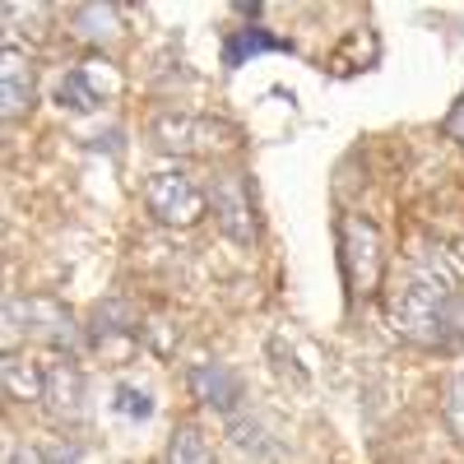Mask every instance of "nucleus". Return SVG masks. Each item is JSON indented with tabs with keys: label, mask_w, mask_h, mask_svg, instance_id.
<instances>
[{
	"label": "nucleus",
	"mask_w": 464,
	"mask_h": 464,
	"mask_svg": "<svg viewBox=\"0 0 464 464\" xmlns=\"http://www.w3.org/2000/svg\"><path fill=\"white\" fill-rule=\"evenodd\" d=\"M450 302H455V288H450V275L432 265H413L409 275L391 288V325L395 334H404L409 343H422V348H446V316H450Z\"/></svg>",
	"instance_id": "nucleus-1"
},
{
	"label": "nucleus",
	"mask_w": 464,
	"mask_h": 464,
	"mask_svg": "<svg viewBox=\"0 0 464 464\" xmlns=\"http://www.w3.org/2000/svg\"><path fill=\"white\" fill-rule=\"evenodd\" d=\"M149 140L163 153H177V159H214V153H227L242 144V130L218 121V116H196V111H163L153 116Z\"/></svg>",
	"instance_id": "nucleus-2"
},
{
	"label": "nucleus",
	"mask_w": 464,
	"mask_h": 464,
	"mask_svg": "<svg viewBox=\"0 0 464 464\" xmlns=\"http://www.w3.org/2000/svg\"><path fill=\"white\" fill-rule=\"evenodd\" d=\"M80 321H74V312L65 302L56 297H43V293H33V297H10L5 302V343L14 348L19 339H33V343H47V348H70L80 343Z\"/></svg>",
	"instance_id": "nucleus-3"
},
{
	"label": "nucleus",
	"mask_w": 464,
	"mask_h": 464,
	"mask_svg": "<svg viewBox=\"0 0 464 464\" xmlns=\"http://www.w3.org/2000/svg\"><path fill=\"white\" fill-rule=\"evenodd\" d=\"M381 232L376 223H367L362 214H343L339 218V265H343V284L348 293H376L381 284Z\"/></svg>",
	"instance_id": "nucleus-4"
},
{
	"label": "nucleus",
	"mask_w": 464,
	"mask_h": 464,
	"mask_svg": "<svg viewBox=\"0 0 464 464\" xmlns=\"http://www.w3.org/2000/svg\"><path fill=\"white\" fill-rule=\"evenodd\" d=\"M144 205H149V214L159 218L163 227H196L205 218V209H209V196L186 172L163 168V172H149Z\"/></svg>",
	"instance_id": "nucleus-5"
},
{
	"label": "nucleus",
	"mask_w": 464,
	"mask_h": 464,
	"mask_svg": "<svg viewBox=\"0 0 464 464\" xmlns=\"http://www.w3.org/2000/svg\"><path fill=\"white\" fill-rule=\"evenodd\" d=\"M209 209H214V223L223 227L227 242H237V246L256 242L260 223H256V190H251L246 172H218L209 186Z\"/></svg>",
	"instance_id": "nucleus-6"
},
{
	"label": "nucleus",
	"mask_w": 464,
	"mask_h": 464,
	"mask_svg": "<svg viewBox=\"0 0 464 464\" xmlns=\"http://www.w3.org/2000/svg\"><path fill=\"white\" fill-rule=\"evenodd\" d=\"M43 409H47V418L56 422V428H80V422H84V413H89V381H84V372L74 367L70 358L47 367Z\"/></svg>",
	"instance_id": "nucleus-7"
},
{
	"label": "nucleus",
	"mask_w": 464,
	"mask_h": 464,
	"mask_svg": "<svg viewBox=\"0 0 464 464\" xmlns=\"http://www.w3.org/2000/svg\"><path fill=\"white\" fill-rule=\"evenodd\" d=\"M190 395H196L200 404H209L214 413H227V418H237L242 413V376L232 372L227 362H200V367H190Z\"/></svg>",
	"instance_id": "nucleus-8"
},
{
	"label": "nucleus",
	"mask_w": 464,
	"mask_h": 464,
	"mask_svg": "<svg viewBox=\"0 0 464 464\" xmlns=\"http://www.w3.org/2000/svg\"><path fill=\"white\" fill-rule=\"evenodd\" d=\"M33 102H37L33 61H28V52L5 47V56H0V111H5V121H19V116L33 111Z\"/></svg>",
	"instance_id": "nucleus-9"
},
{
	"label": "nucleus",
	"mask_w": 464,
	"mask_h": 464,
	"mask_svg": "<svg viewBox=\"0 0 464 464\" xmlns=\"http://www.w3.org/2000/svg\"><path fill=\"white\" fill-rule=\"evenodd\" d=\"M0 381H5V395L14 404H43V395H47V367L33 362L28 353H19V348H5Z\"/></svg>",
	"instance_id": "nucleus-10"
},
{
	"label": "nucleus",
	"mask_w": 464,
	"mask_h": 464,
	"mask_svg": "<svg viewBox=\"0 0 464 464\" xmlns=\"http://www.w3.org/2000/svg\"><path fill=\"white\" fill-rule=\"evenodd\" d=\"M70 28H74V37H84L93 47H111L121 37V10L116 5H80L70 14Z\"/></svg>",
	"instance_id": "nucleus-11"
},
{
	"label": "nucleus",
	"mask_w": 464,
	"mask_h": 464,
	"mask_svg": "<svg viewBox=\"0 0 464 464\" xmlns=\"http://www.w3.org/2000/svg\"><path fill=\"white\" fill-rule=\"evenodd\" d=\"M5 33H10V47H19V43H47V37H52V10L10 0V5H5Z\"/></svg>",
	"instance_id": "nucleus-12"
},
{
	"label": "nucleus",
	"mask_w": 464,
	"mask_h": 464,
	"mask_svg": "<svg viewBox=\"0 0 464 464\" xmlns=\"http://www.w3.org/2000/svg\"><path fill=\"white\" fill-rule=\"evenodd\" d=\"M260 52H288V43L284 37H269L260 24L256 28H232L227 43H223V65L237 70V65H246V56H260Z\"/></svg>",
	"instance_id": "nucleus-13"
},
{
	"label": "nucleus",
	"mask_w": 464,
	"mask_h": 464,
	"mask_svg": "<svg viewBox=\"0 0 464 464\" xmlns=\"http://www.w3.org/2000/svg\"><path fill=\"white\" fill-rule=\"evenodd\" d=\"M159 464H218V459H214L209 437L196 428V422H181V428L168 437V446H163V459H159Z\"/></svg>",
	"instance_id": "nucleus-14"
},
{
	"label": "nucleus",
	"mask_w": 464,
	"mask_h": 464,
	"mask_svg": "<svg viewBox=\"0 0 464 464\" xmlns=\"http://www.w3.org/2000/svg\"><path fill=\"white\" fill-rule=\"evenodd\" d=\"M56 102L61 107H70V111H93L98 102H102V93H98V84L89 80V74L74 65V70H65L61 74V84H56Z\"/></svg>",
	"instance_id": "nucleus-15"
},
{
	"label": "nucleus",
	"mask_w": 464,
	"mask_h": 464,
	"mask_svg": "<svg viewBox=\"0 0 464 464\" xmlns=\"http://www.w3.org/2000/svg\"><path fill=\"white\" fill-rule=\"evenodd\" d=\"M111 334H140V316L130 312L126 302H102L93 312V339H111Z\"/></svg>",
	"instance_id": "nucleus-16"
},
{
	"label": "nucleus",
	"mask_w": 464,
	"mask_h": 464,
	"mask_svg": "<svg viewBox=\"0 0 464 464\" xmlns=\"http://www.w3.org/2000/svg\"><path fill=\"white\" fill-rule=\"evenodd\" d=\"M232 441L242 450H251L256 459H275L279 455V441L265 437V422L260 418H232Z\"/></svg>",
	"instance_id": "nucleus-17"
},
{
	"label": "nucleus",
	"mask_w": 464,
	"mask_h": 464,
	"mask_svg": "<svg viewBox=\"0 0 464 464\" xmlns=\"http://www.w3.org/2000/svg\"><path fill=\"white\" fill-rule=\"evenodd\" d=\"M111 413H121L130 422H144V418H153V400H149V391H140V385H116Z\"/></svg>",
	"instance_id": "nucleus-18"
},
{
	"label": "nucleus",
	"mask_w": 464,
	"mask_h": 464,
	"mask_svg": "<svg viewBox=\"0 0 464 464\" xmlns=\"http://www.w3.org/2000/svg\"><path fill=\"white\" fill-rule=\"evenodd\" d=\"M10 464H80V455L65 446H14Z\"/></svg>",
	"instance_id": "nucleus-19"
},
{
	"label": "nucleus",
	"mask_w": 464,
	"mask_h": 464,
	"mask_svg": "<svg viewBox=\"0 0 464 464\" xmlns=\"http://www.w3.org/2000/svg\"><path fill=\"white\" fill-rule=\"evenodd\" d=\"M446 428H450V437L464 446V367L455 372L450 391H446Z\"/></svg>",
	"instance_id": "nucleus-20"
},
{
	"label": "nucleus",
	"mask_w": 464,
	"mask_h": 464,
	"mask_svg": "<svg viewBox=\"0 0 464 464\" xmlns=\"http://www.w3.org/2000/svg\"><path fill=\"white\" fill-rule=\"evenodd\" d=\"M446 135L464 149V93H459V102L450 107V116H446Z\"/></svg>",
	"instance_id": "nucleus-21"
}]
</instances>
